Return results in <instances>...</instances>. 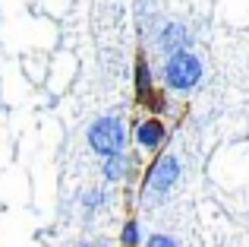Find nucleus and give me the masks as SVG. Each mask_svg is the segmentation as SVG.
<instances>
[{
  "label": "nucleus",
  "instance_id": "9d476101",
  "mask_svg": "<svg viewBox=\"0 0 249 247\" xmlns=\"http://www.w3.org/2000/svg\"><path fill=\"white\" fill-rule=\"evenodd\" d=\"M148 247H180L174 241V238H167V235H152L148 238Z\"/></svg>",
  "mask_w": 249,
  "mask_h": 247
},
{
  "label": "nucleus",
  "instance_id": "423d86ee",
  "mask_svg": "<svg viewBox=\"0 0 249 247\" xmlns=\"http://www.w3.org/2000/svg\"><path fill=\"white\" fill-rule=\"evenodd\" d=\"M164 136H167V130L158 118H148L136 127V143H139V149H148V152H152V149H161Z\"/></svg>",
  "mask_w": 249,
  "mask_h": 247
},
{
  "label": "nucleus",
  "instance_id": "1a4fd4ad",
  "mask_svg": "<svg viewBox=\"0 0 249 247\" xmlns=\"http://www.w3.org/2000/svg\"><path fill=\"white\" fill-rule=\"evenodd\" d=\"M104 200H107V193H104V190H85L82 193V209L85 212H95V209H101V206H104Z\"/></svg>",
  "mask_w": 249,
  "mask_h": 247
},
{
  "label": "nucleus",
  "instance_id": "7ed1b4c3",
  "mask_svg": "<svg viewBox=\"0 0 249 247\" xmlns=\"http://www.w3.org/2000/svg\"><path fill=\"white\" fill-rule=\"evenodd\" d=\"M177 181H180V159H177V155H161L145 174V190L167 193Z\"/></svg>",
  "mask_w": 249,
  "mask_h": 247
},
{
  "label": "nucleus",
  "instance_id": "f257e3e1",
  "mask_svg": "<svg viewBox=\"0 0 249 247\" xmlns=\"http://www.w3.org/2000/svg\"><path fill=\"white\" fill-rule=\"evenodd\" d=\"M85 140H89V149L95 155L107 159V155L126 149V127H123L120 118H98L95 124H89Z\"/></svg>",
  "mask_w": 249,
  "mask_h": 247
},
{
  "label": "nucleus",
  "instance_id": "6e6552de",
  "mask_svg": "<svg viewBox=\"0 0 249 247\" xmlns=\"http://www.w3.org/2000/svg\"><path fill=\"white\" fill-rule=\"evenodd\" d=\"M139 241H142L139 222H126V225H123V231H120V244L123 247H139Z\"/></svg>",
  "mask_w": 249,
  "mask_h": 247
},
{
  "label": "nucleus",
  "instance_id": "f03ea898",
  "mask_svg": "<svg viewBox=\"0 0 249 247\" xmlns=\"http://www.w3.org/2000/svg\"><path fill=\"white\" fill-rule=\"evenodd\" d=\"M202 80V61L189 51H174L164 61V82L177 92H189Z\"/></svg>",
  "mask_w": 249,
  "mask_h": 247
},
{
  "label": "nucleus",
  "instance_id": "9b49d317",
  "mask_svg": "<svg viewBox=\"0 0 249 247\" xmlns=\"http://www.w3.org/2000/svg\"><path fill=\"white\" fill-rule=\"evenodd\" d=\"M79 247H104V244H79Z\"/></svg>",
  "mask_w": 249,
  "mask_h": 247
},
{
  "label": "nucleus",
  "instance_id": "20e7f679",
  "mask_svg": "<svg viewBox=\"0 0 249 247\" xmlns=\"http://www.w3.org/2000/svg\"><path fill=\"white\" fill-rule=\"evenodd\" d=\"M158 48L164 54H174V51H186L189 48V29L183 22H167L158 35Z\"/></svg>",
  "mask_w": 249,
  "mask_h": 247
},
{
  "label": "nucleus",
  "instance_id": "39448f33",
  "mask_svg": "<svg viewBox=\"0 0 249 247\" xmlns=\"http://www.w3.org/2000/svg\"><path fill=\"white\" fill-rule=\"evenodd\" d=\"M133 171H136V155H129L126 149L107 155V159H104V168H101L104 181H123V178H129Z\"/></svg>",
  "mask_w": 249,
  "mask_h": 247
},
{
  "label": "nucleus",
  "instance_id": "0eeeda50",
  "mask_svg": "<svg viewBox=\"0 0 249 247\" xmlns=\"http://www.w3.org/2000/svg\"><path fill=\"white\" fill-rule=\"evenodd\" d=\"M136 95H139V102H145L152 95V67H148L145 57L136 61Z\"/></svg>",
  "mask_w": 249,
  "mask_h": 247
}]
</instances>
